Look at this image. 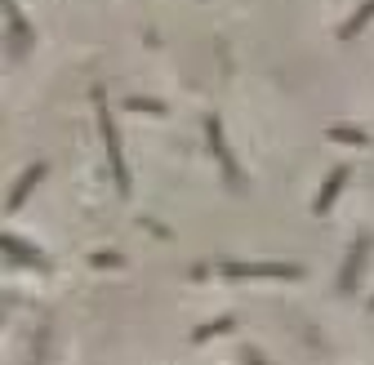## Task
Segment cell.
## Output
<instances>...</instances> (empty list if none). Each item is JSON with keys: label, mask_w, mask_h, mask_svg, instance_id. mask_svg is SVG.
I'll list each match as a JSON object with an SVG mask.
<instances>
[{"label": "cell", "mask_w": 374, "mask_h": 365, "mask_svg": "<svg viewBox=\"0 0 374 365\" xmlns=\"http://www.w3.org/2000/svg\"><path fill=\"white\" fill-rule=\"evenodd\" d=\"M343 174H348V170H334V179H330V183H325V192H321V196H316V210H325V205H330V201H334V192H339V183H343Z\"/></svg>", "instance_id": "cell-3"}, {"label": "cell", "mask_w": 374, "mask_h": 365, "mask_svg": "<svg viewBox=\"0 0 374 365\" xmlns=\"http://www.w3.org/2000/svg\"><path fill=\"white\" fill-rule=\"evenodd\" d=\"M41 174H45V170H41V165H36V170H27V179H23V183H18V192H14V196H9V205H14V210H18V205H23V196H27V192H32V187H36V183H41Z\"/></svg>", "instance_id": "cell-2"}, {"label": "cell", "mask_w": 374, "mask_h": 365, "mask_svg": "<svg viewBox=\"0 0 374 365\" xmlns=\"http://www.w3.org/2000/svg\"><path fill=\"white\" fill-rule=\"evenodd\" d=\"M232 276H298V267L294 263H232L228 267Z\"/></svg>", "instance_id": "cell-1"}, {"label": "cell", "mask_w": 374, "mask_h": 365, "mask_svg": "<svg viewBox=\"0 0 374 365\" xmlns=\"http://www.w3.org/2000/svg\"><path fill=\"white\" fill-rule=\"evenodd\" d=\"M370 18H374V0H370V5H366V9H361V14H357V18H352V23H348V27H343V36H352V32H357V27H361V23H370Z\"/></svg>", "instance_id": "cell-4"}, {"label": "cell", "mask_w": 374, "mask_h": 365, "mask_svg": "<svg viewBox=\"0 0 374 365\" xmlns=\"http://www.w3.org/2000/svg\"><path fill=\"white\" fill-rule=\"evenodd\" d=\"M334 138H339V143H366V138H361L357 129H352V134H348V129H334Z\"/></svg>", "instance_id": "cell-5"}]
</instances>
